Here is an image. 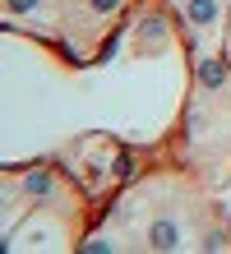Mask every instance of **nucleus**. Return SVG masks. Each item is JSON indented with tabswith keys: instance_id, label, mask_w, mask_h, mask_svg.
<instances>
[{
	"instance_id": "obj_3",
	"label": "nucleus",
	"mask_w": 231,
	"mask_h": 254,
	"mask_svg": "<svg viewBox=\"0 0 231 254\" xmlns=\"http://www.w3.org/2000/svg\"><path fill=\"white\" fill-rule=\"evenodd\" d=\"M231 79V69H227V61H218V56H204L199 61V83L208 88V93H218V88Z\"/></svg>"
},
{
	"instance_id": "obj_5",
	"label": "nucleus",
	"mask_w": 231,
	"mask_h": 254,
	"mask_svg": "<svg viewBox=\"0 0 231 254\" xmlns=\"http://www.w3.org/2000/svg\"><path fill=\"white\" fill-rule=\"evenodd\" d=\"M139 42H144V47H153V42H166V19H157V14H148L144 23H139Z\"/></svg>"
},
{
	"instance_id": "obj_6",
	"label": "nucleus",
	"mask_w": 231,
	"mask_h": 254,
	"mask_svg": "<svg viewBox=\"0 0 231 254\" xmlns=\"http://www.w3.org/2000/svg\"><path fill=\"white\" fill-rule=\"evenodd\" d=\"M5 9H9V14H37L42 0H5Z\"/></svg>"
},
{
	"instance_id": "obj_1",
	"label": "nucleus",
	"mask_w": 231,
	"mask_h": 254,
	"mask_svg": "<svg viewBox=\"0 0 231 254\" xmlns=\"http://www.w3.org/2000/svg\"><path fill=\"white\" fill-rule=\"evenodd\" d=\"M148 245H153V250H180V245H185L180 222H176V217H157V222L148 227Z\"/></svg>"
},
{
	"instance_id": "obj_2",
	"label": "nucleus",
	"mask_w": 231,
	"mask_h": 254,
	"mask_svg": "<svg viewBox=\"0 0 231 254\" xmlns=\"http://www.w3.org/2000/svg\"><path fill=\"white\" fill-rule=\"evenodd\" d=\"M185 19L194 28H208L222 19V0H185Z\"/></svg>"
},
{
	"instance_id": "obj_4",
	"label": "nucleus",
	"mask_w": 231,
	"mask_h": 254,
	"mask_svg": "<svg viewBox=\"0 0 231 254\" xmlns=\"http://www.w3.org/2000/svg\"><path fill=\"white\" fill-rule=\"evenodd\" d=\"M23 194H33V199H56V176L37 167V171H28L23 176Z\"/></svg>"
},
{
	"instance_id": "obj_9",
	"label": "nucleus",
	"mask_w": 231,
	"mask_h": 254,
	"mask_svg": "<svg viewBox=\"0 0 231 254\" xmlns=\"http://www.w3.org/2000/svg\"><path fill=\"white\" fill-rule=\"evenodd\" d=\"M199 129H204V111L194 107V111H190V134H199Z\"/></svg>"
},
{
	"instance_id": "obj_8",
	"label": "nucleus",
	"mask_w": 231,
	"mask_h": 254,
	"mask_svg": "<svg viewBox=\"0 0 231 254\" xmlns=\"http://www.w3.org/2000/svg\"><path fill=\"white\" fill-rule=\"evenodd\" d=\"M204 250H227V231H208L204 236Z\"/></svg>"
},
{
	"instance_id": "obj_7",
	"label": "nucleus",
	"mask_w": 231,
	"mask_h": 254,
	"mask_svg": "<svg viewBox=\"0 0 231 254\" xmlns=\"http://www.w3.org/2000/svg\"><path fill=\"white\" fill-rule=\"evenodd\" d=\"M120 5H125V0H88V9H92V14H116Z\"/></svg>"
}]
</instances>
